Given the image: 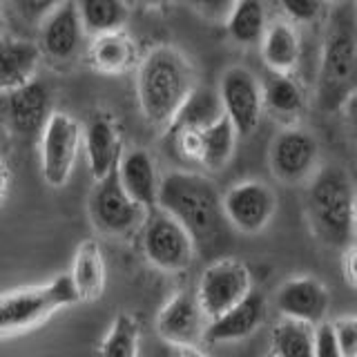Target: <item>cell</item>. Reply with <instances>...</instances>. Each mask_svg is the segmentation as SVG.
I'll list each match as a JSON object with an SVG mask.
<instances>
[{
    "label": "cell",
    "mask_w": 357,
    "mask_h": 357,
    "mask_svg": "<svg viewBox=\"0 0 357 357\" xmlns=\"http://www.w3.org/2000/svg\"><path fill=\"white\" fill-rule=\"evenodd\" d=\"M195 89V67L176 47L161 45L141 59L137 92L143 116L152 126L170 128Z\"/></svg>",
    "instance_id": "obj_1"
},
{
    "label": "cell",
    "mask_w": 357,
    "mask_h": 357,
    "mask_svg": "<svg viewBox=\"0 0 357 357\" xmlns=\"http://www.w3.org/2000/svg\"><path fill=\"white\" fill-rule=\"evenodd\" d=\"M156 208L181 223L197 248L215 243L228 223L219 190L197 172H167L161 178Z\"/></svg>",
    "instance_id": "obj_2"
},
{
    "label": "cell",
    "mask_w": 357,
    "mask_h": 357,
    "mask_svg": "<svg viewBox=\"0 0 357 357\" xmlns=\"http://www.w3.org/2000/svg\"><path fill=\"white\" fill-rule=\"evenodd\" d=\"M357 92V11L355 5L333 9L326 36H324L317 105L324 112L342 109Z\"/></svg>",
    "instance_id": "obj_3"
},
{
    "label": "cell",
    "mask_w": 357,
    "mask_h": 357,
    "mask_svg": "<svg viewBox=\"0 0 357 357\" xmlns=\"http://www.w3.org/2000/svg\"><path fill=\"white\" fill-rule=\"evenodd\" d=\"M357 190L342 167L324 165L310 178L306 212L315 237L335 248H349L353 232V206Z\"/></svg>",
    "instance_id": "obj_4"
},
{
    "label": "cell",
    "mask_w": 357,
    "mask_h": 357,
    "mask_svg": "<svg viewBox=\"0 0 357 357\" xmlns=\"http://www.w3.org/2000/svg\"><path fill=\"white\" fill-rule=\"evenodd\" d=\"M78 304L70 275L0 295V337H14L45 324L56 310Z\"/></svg>",
    "instance_id": "obj_5"
},
{
    "label": "cell",
    "mask_w": 357,
    "mask_h": 357,
    "mask_svg": "<svg viewBox=\"0 0 357 357\" xmlns=\"http://www.w3.org/2000/svg\"><path fill=\"white\" fill-rule=\"evenodd\" d=\"M143 255L163 273H181L192 264L197 245L188 230L161 208L148 210L141 226Z\"/></svg>",
    "instance_id": "obj_6"
},
{
    "label": "cell",
    "mask_w": 357,
    "mask_h": 357,
    "mask_svg": "<svg viewBox=\"0 0 357 357\" xmlns=\"http://www.w3.org/2000/svg\"><path fill=\"white\" fill-rule=\"evenodd\" d=\"M89 217H92L94 226L109 237H130L143 226L148 210L130 199L121 185L119 172L114 170L96 181L92 195H89Z\"/></svg>",
    "instance_id": "obj_7"
},
{
    "label": "cell",
    "mask_w": 357,
    "mask_h": 357,
    "mask_svg": "<svg viewBox=\"0 0 357 357\" xmlns=\"http://www.w3.org/2000/svg\"><path fill=\"white\" fill-rule=\"evenodd\" d=\"M252 277L248 266L232 257H223L210 264L197 286V299L208 321L221 317L250 295Z\"/></svg>",
    "instance_id": "obj_8"
},
{
    "label": "cell",
    "mask_w": 357,
    "mask_h": 357,
    "mask_svg": "<svg viewBox=\"0 0 357 357\" xmlns=\"http://www.w3.org/2000/svg\"><path fill=\"white\" fill-rule=\"evenodd\" d=\"M273 174L286 185L310 181L319 170V145L310 132L301 128H284L275 134L268 152Z\"/></svg>",
    "instance_id": "obj_9"
},
{
    "label": "cell",
    "mask_w": 357,
    "mask_h": 357,
    "mask_svg": "<svg viewBox=\"0 0 357 357\" xmlns=\"http://www.w3.org/2000/svg\"><path fill=\"white\" fill-rule=\"evenodd\" d=\"M78 148H81L78 123L65 112H54L40 134L43 176L52 188H63L70 181Z\"/></svg>",
    "instance_id": "obj_10"
},
{
    "label": "cell",
    "mask_w": 357,
    "mask_h": 357,
    "mask_svg": "<svg viewBox=\"0 0 357 357\" xmlns=\"http://www.w3.org/2000/svg\"><path fill=\"white\" fill-rule=\"evenodd\" d=\"M219 98L223 114L232 123L239 137H248L259 126L264 114L261 83L245 67H230L223 72L219 83Z\"/></svg>",
    "instance_id": "obj_11"
},
{
    "label": "cell",
    "mask_w": 357,
    "mask_h": 357,
    "mask_svg": "<svg viewBox=\"0 0 357 357\" xmlns=\"http://www.w3.org/2000/svg\"><path fill=\"white\" fill-rule=\"evenodd\" d=\"M277 210L273 188L261 181H241L223 195V215L243 234H259Z\"/></svg>",
    "instance_id": "obj_12"
},
{
    "label": "cell",
    "mask_w": 357,
    "mask_h": 357,
    "mask_svg": "<svg viewBox=\"0 0 357 357\" xmlns=\"http://www.w3.org/2000/svg\"><path fill=\"white\" fill-rule=\"evenodd\" d=\"M208 324L197 290H178L156 315V333L176 349H192L206 337Z\"/></svg>",
    "instance_id": "obj_13"
},
{
    "label": "cell",
    "mask_w": 357,
    "mask_h": 357,
    "mask_svg": "<svg viewBox=\"0 0 357 357\" xmlns=\"http://www.w3.org/2000/svg\"><path fill=\"white\" fill-rule=\"evenodd\" d=\"M85 29L76 3H54L40 18V50L56 63H67L81 52Z\"/></svg>",
    "instance_id": "obj_14"
},
{
    "label": "cell",
    "mask_w": 357,
    "mask_h": 357,
    "mask_svg": "<svg viewBox=\"0 0 357 357\" xmlns=\"http://www.w3.org/2000/svg\"><path fill=\"white\" fill-rule=\"evenodd\" d=\"M277 308L284 319L319 326L326 321L331 293L326 284L315 277H295L277 290Z\"/></svg>",
    "instance_id": "obj_15"
},
{
    "label": "cell",
    "mask_w": 357,
    "mask_h": 357,
    "mask_svg": "<svg viewBox=\"0 0 357 357\" xmlns=\"http://www.w3.org/2000/svg\"><path fill=\"white\" fill-rule=\"evenodd\" d=\"M3 114L9 130L22 139H31L43 134L52 112V98L47 87L38 81L16 89V92L3 96Z\"/></svg>",
    "instance_id": "obj_16"
},
{
    "label": "cell",
    "mask_w": 357,
    "mask_h": 357,
    "mask_svg": "<svg viewBox=\"0 0 357 357\" xmlns=\"http://www.w3.org/2000/svg\"><path fill=\"white\" fill-rule=\"evenodd\" d=\"M266 295L259 293L257 288L250 290V295L237 306H232L228 312H223L221 317L212 319L206 328V342L221 344V342H239L250 337V335L266 321Z\"/></svg>",
    "instance_id": "obj_17"
},
{
    "label": "cell",
    "mask_w": 357,
    "mask_h": 357,
    "mask_svg": "<svg viewBox=\"0 0 357 357\" xmlns=\"http://www.w3.org/2000/svg\"><path fill=\"white\" fill-rule=\"evenodd\" d=\"M85 152H87V163L89 172L100 181L107 174H112L119 167L121 161V132L116 121L105 112H98L87 121L85 128Z\"/></svg>",
    "instance_id": "obj_18"
},
{
    "label": "cell",
    "mask_w": 357,
    "mask_h": 357,
    "mask_svg": "<svg viewBox=\"0 0 357 357\" xmlns=\"http://www.w3.org/2000/svg\"><path fill=\"white\" fill-rule=\"evenodd\" d=\"M119 178L123 190L130 195L132 201L145 210H152L159 204V188L161 176L156 172V163L148 150L134 148L126 152L119 161Z\"/></svg>",
    "instance_id": "obj_19"
},
{
    "label": "cell",
    "mask_w": 357,
    "mask_h": 357,
    "mask_svg": "<svg viewBox=\"0 0 357 357\" xmlns=\"http://www.w3.org/2000/svg\"><path fill=\"white\" fill-rule=\"evenodd\" d=\"M40 61L36 43L14 36L0 38V96L16 92L33 81Z\"/></svg>",
    "instance_id": "obj_20"
},
{
    "label": "cell",
    "mask_w": 357,
    "mask_h": 357,
    "mask_svg": "<svg viewBox=\"0 0 357 357\" xmlns=\"http://www.w3.org/2000/svg\"><path fill=\"white\" fill-rule=\"evenodd\" d=\"M264 112L286 128H297L306 109V98L297 81L290 74H268L261 83Z\"/></svg>",
    "instance_id": "obj_21"
},
{
    "label": "cell",
    "mask_w": 357,
    "mask_h": 357,
    "mask_svg": "<svg viewBox=\"0 0 357 357\" xmlns=\"http://www.w3.org/2000/svg\"><path fill=\"white\" fill-rule=\"evenodd\" d=\"M72 279L78 301H96L105 290V259L96 239H85L74 255Z\"/></svg>",
    "instance_id": "obj_22"
},
{
    "label": "cell",
    "mask_w": 357,
    "mask_h": 357,
    "mask_svg": "<svg viewBox=\"0 0 357 357\" xmlns=\"http://www.w3.org/2000/svg\"><path fill=\"white\" fill-rule=\"evenodd\" d=\"M89 65L94 67L96 72L107 74V76H119L130 72L134 65H137V43L128 36L126 31H114V33H105V36H96L89 43Z\"/></svg>",
    "instance_id": "obj_23"
},
{
    "label": "cell",
    "mask_w": 357,
    "mask_h": 357,
    "mask_svg": "<svg viewBox=\"0 0 357 357\" xmlns=\"http://www.w3.org/2000/svg\"><path fill=\"white\" fill-rule=\"evenodd\" d=\"M261 59L273 74H290L299 63V36L293 22L273 20L261 40Z\"/></svg>",
    "instance_id": "obj_24"
},
{
    "label": "cell",
    "mask_w": 357,
    "mask_h": 357,
    "mask_svg": "<svg viewBox=\"0 0 357 357\" xmlns=\"http://www.w3.org/2000/svg\"><path fill=\"white\" fill-rule=\"evenodd\" d=\"M226 29L228 36L237 45H243V47L261 45L268 29L266 7L261 3H257V0L234 3L226 18Z\"/></svg>",
    "instance_id": "obj_25"
},
{
    "label": "cell",
    "mask_w": 357,
    "mask_h": 357,
    "mask_svg": "<svg viewBox=\"0 0 357 357\" xmlns=\"http://www.w3.org/2000/svg\"><path fill=\"white\" fill-rule=\"evenodd\" d=\"M223 116L226 114H223L219 92L197 87L167 130H208Z\"/></svg>",
    "instance_id": "obj_26"
},
{
    "label": "cell",
    "mask_w": 357,
    "mask_h": 357,
    "mask_svg": "<svg viewBox=\"0 0 357 357\" xmlns=\"http://www.w3.org/2000/svg\"><path fill=\"white\" fill-rule=\"evenodd\" d=\"M76 7L85 33L92 38L123 31V25L128 22V5L119 0H83Z\"/></svg>",
    "instance_id": "obj_27"
},
{
    "label": "cell",
    "mask_w": 357,
    "mask_h": 357,
    "mask_svg": "<svg viewBox=\"0 0 357 357\" xmlns=\"http://www.w3.org/2000/svg\"><path fill=\"white\" fill-rule=\"evenodd\" d=\"M237 130L232 128V123L223 116L215 126L199 132V165L208 167V170H221L232 159L234 143H237Z\"/></svg>",
    "instance_id": "obj_28"
},
{
    "label": "cell",
    "mask_w": 357,
    "mask_h": 357,
    "mask_svg": "<svg viewBox=\"0 0 357 357\" xmlns=\"http://www.w3.org/2000/svg\"><path fill=\"white\" fill-rule=\"evenodd\" d=\"M275 357H315V326L282 319L271 333Z\"/></svg>",
    "instance_id": "obj_29"
},
{
    "label": "cell",
    "mask_w": 357,
    "mask_h": 357,
    "mask_svg": "<svg viewBox=\"0 0 357 357\" xmlns=\"http://www.w3.org/2000/svg\"><path fill=\"white\" fill-rule=\"evenodd\" d=\"M98 357H139V321L130 312H119L98 346Z\"/></svg>",
    "instance_id": "obj_30"
},
{
    "label": "cell",
    "mask_w": 357,
    "mask_h": 357,
    "mask_svg": "<svg viewBox=\"0 0 357 357\" xmlns=\"http://www.w3.org/2000/svg\"><path fill=\"white\" fill-rule=\"evenodd\" d=\"M344 357H357V315H346L331 321Z\"/></svg>",
    "instance_id": "obj_31"
},
{
    "label": "cell",
    "mask_w": 357,
    "mask_h": 357,
    "mask_svg": "<svg viewBox=\"0 0 357 357\" xmlns=\"http://www.w3.org/2000/svg\"><path fill=\"white\" fill-rule=\"evenodd\" d=\"M279 9L286 14L288 22H310L321 14L324 5L312 3V0H288V3L279 5Z\"/></svg>",
    "instance_id": "obj_32"
},
{
    "label": "cell",
    "mask_w": 357,
    "mask_h": 357,
    "mask_svg": "<svg viewBox=\"0 0 357 357\" xmlns=\"http://www.w3.org/2000/svg\"><path fill=\"white\" fill-rule=\"evenodd\" d=\"M315 357H344L331 321L315 326Z\"/></svg>",
    "instance_id": "obj_33"
},
{
    "label": "cell",
    "mask_w": 357,
    "mask_h": 357,
    "mask_svg": "<svg viewBox=\"0 0 357 357\" xmlns=\"http://www.w3.org/2000/svg\"><path fill=\"white\" fill-rule=\"evenodd\" d=\"M342 273L346 284L357 288V245H349L344 252V259H342Z\"/></svg>",
    "instance_id": "obj_34"
},
{
    "label": "cell",
    "mask_w": 357,
    "mask_h": 357,
    "mask_svg": "<svg viewBox=\"0 0 357 357\" xmlns=\"http://www.w3.org/2000/svg\"><path fill=\"white\" fill-rule=\"evenodd\" d=\"M342 109H344V116H346V123H349L353 139L357 141V92L346 100V105Z\"/></svg>",
    "instance_id": "obj_35"
},
{
    "label": "cell",
    "mask_w": 357,
    "mask_h": 357,
    "mask_svg": "<svg viewBox=\"0 0 357 357\" xmlns=\"http://www.w3.org/2000/svg\"><path fill=\"white\" fill-rule=\"evenodd\" d=\"M9 178H11V172H9V165L7 161L0 156V206L5 204L7 199V192H9Z\"/></svg>",
    "instance_id": "obj_36"
},
{
    "label": "cell",
    "mask_w": 357,
    "mask_h": 357,
    "mask_svg": "<svg viewBox=\"0 0 357 357\" xmlns=\"http://www.w3.org/2000/svg\"><path fill=\"white\" fill-rule=\"evenodd\" d=\"M176 357H208V355L201 353L197 346H192V349H176Z\"/></svg>",
    "instance_id": "obj_37"
},
{
    "label": "cell",
    "mask_w": 357,
    "mask_h": 357,
    "mask_svg": "<svg viewBox=\"0 0 357 357\" xmlns=\"http://www.w3.org/2000/svg\"><path fill=\"white\" fill-rule=\"evenodd\" d=\"M353 232L357 237V195H355V206H353Z\"/></svg>",
    "instance_id": "obj_38"
},
{
    "label": "cell",
    "mask_w": 357,
    "mask_h": 357,
    "mask_svg": "<svg viewBox=\"0 0 357 357\" xmlns=\"http://www.w3.org/2000/svg\"><path fill=\"white\" fill-rule=\"evenodd\" d=\"M3 27H5V18H3V9H0V38L5 36V33H3Z\"/></svg>",
    "instance_id": "obj_39"
},
{
    "label": "cell",
    "mask_w": 357,
    "mask_h": 357,
    "mask_svg": "<svg viewBox=\"0 0 357 357\" xmlns=\"http://www.w3.org/2000/svg\"><path fill=\"white\" fill-rule=\"evenodd\" d=\"M266 357H275V355H273V353H268V355H266Z\"/></svg>",
    "instance_id": "obj_40"
},
{
    "label": "cell",
    "mask_w": 357,
    "mask_h": 357,
    "mask_svg": "<svg viewBox=\"0 0 357 357\" xmlns=\"http://www.w3.org/2000/svg\"><path fill=\"white\" fill-rule=\"evenodd\" d=\"M355 11H357V5H355Z\"/></svg>",
    "instance_id": "obj_41"
}]
</instances>
